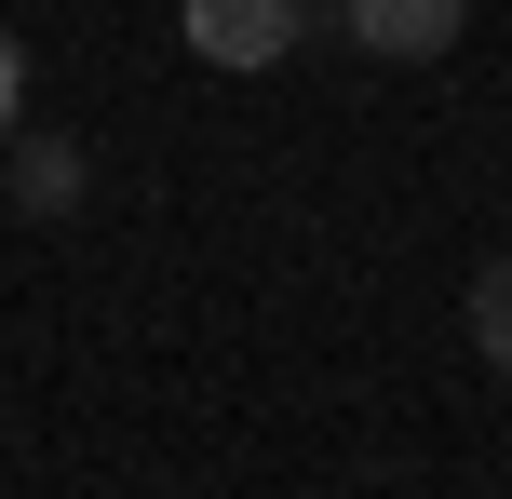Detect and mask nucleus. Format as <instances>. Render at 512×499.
Wrapping results in <instances>:
<instances>
[{
    "label": "nucleus",
    "instance_id": "f257e3e1",
    "mask_svg": "<svg viewBox=\"0 0 512 499\" xmlns=\"http://www.w3.org/2000/svg\"><path fill=\"white\" fill-rule=\"evenodd\" d=\"M310 14H324V0H176V41L243 81V68H283V54L310 41Z\"/></svg>",
    "mask_w": 512,
    "mask_h": 499
},
{
    "label": "nucleus",
    "instance_id": "f03ea898",
    "mask_svg": "<svg viewBox=\"0 0 512 499\" xmlns=\"http://www.w3.org/2000/svg\"><path fill=\"white\" fill-rule=\"evenodd\" d=\"M337 27H351L378 68H432V54H459L472 0H337Z\"/></svg>",
    "mask_w": 512,
    "mask_h": 499
},
{
    "label": "nucleus",
    "instance_id": "7ed1b4c3",
    "mask_svg": "<svg viewBox=\"0 0 512 499\" xmlns=\"http://www.w3.org/2000/svg\"><path fill=\"white\" fill-rule=\"evenodd\" d=\"M81 189H95V149H81V135H14L0 203H27V216H81Z\"/></svg>",
    "mask_w": 512,
    "mask_h": 499
},
{
    "label": "nucleus",
    "instance_id": "20e7f679",
    "mask_svg": "<svg viewBox=\"0 0 512 499\" xmlns=\"http://www.w3.org/2000/svg\"><path fill=\"white\" fill-rule=\"evenodd\" d=\"M459 324H472V365H499V378H512V257H486V270H472Z\"/></svg>",
    "mask_w": 512,
    "mask_h": 499
},
{
    "label": "nucleus",
    "instance_id": "39448f33",
    "mask_svg": "<svg viewBox=\"0 0 512 499\" xmlns=\"http://www.w3.org/2000/svg\"><path fill=\"white\" fill-rule=\"evenodd\" d=\"M14 122H27V41L0 27V149H14Z\"/></svg>",
    "mask_w": 512,
    "mask_h": 499
}]
</instances>
